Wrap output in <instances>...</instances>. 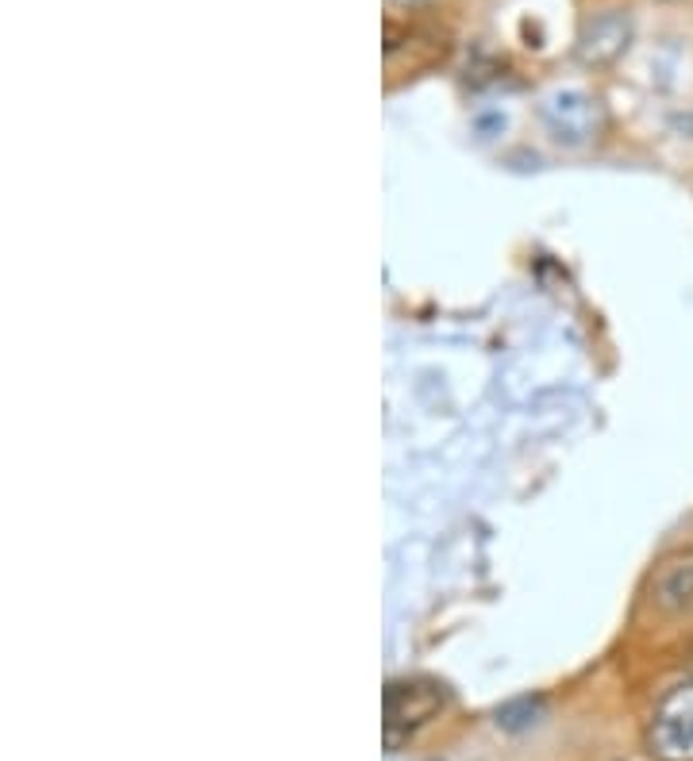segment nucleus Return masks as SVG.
Listing matches in <instances>:
<instances>
[{
  "label": "nucleus",
  "instance_id": "1",
  "mask_svg": "<svg viewBox=\"0 0 693 761\" xmlns=\"http://www.w3.org/2000/svg\"><path fill=\"white\" fill-rule=\"evenodd\" d=\"M539 119H544L547 135L559 147H590L601 132H606V108L598 96H590L586 88H555L551 96H544L539 104Z\"/></svg>",
  "mask_w": 693,
  "mask_h": 761
},
{
  "label": "nucleus",
  "instance_id": "2",
  "mask_svg": "<svg viewBox=\"0 0 693 761\" xmlns=\"http://www.w3.org/2000/svg\"><path fill=\"white\" fill-rule=\"evenodd\" d=\"M443 703H447V692L435 681H424V677L390 681L385 688V750L397 754L428 719H435Z\"/></svg>",
  "mask_w": 693,
  "mask_h": 761
},
{
  "label": "nucleus",
  "instance_id": "3",
  "mask_svg": "<svg viewBox=\"0 0 693 761\" xmlns=\"http://www.w3.org/2000/svg\"><path fill=\"white\" fill-rule=\"evenodd\" d=\"M643 742L655 761H693V677L679 681L655 703Z\"/></svg>",
  "mask_w": 693,
  "mask_h": 761
},
{
  "label": "nucleus",
  "instance_id": "4",
  "mask_svg": "<svg viewBox=\"0 0 693 761\" xmlns=\"http://www.w3.org/2000/svg\"><path fill=\"white\" fill-rule=\"evenodd\" d=\"M632 15L620 12V8H609V12H598L582 23L575 39V54L582 66H612L617 59H624V51L632 46Z\"/></svg>",
  "mask_w": 693,
  "mask_h": 761
},
{
  "label": "nucleus",
  "instance_id": "5",
  "mask_svg": "<svg viewBox=\"0 0 693 761\" xmlns=\"http://www.w3.org/2000/svg\"><path fill=\"white\" fill-rule=\"evenodd\" d=\"M648 596L659 612H690L693 608V550L666 554L663 562L651 570Z\"/></svg>",
  "mask_w": 693,
  "mask_h": 761
},
{
  "label": "nucleus",
  "instance_id": "6",
  "mask_svg": "<svg viewBox=\"0 0 693 761\" xmlns=\"http://www.w3.org/2000/svg\"><path fill=\"white\" fill-rule=\"evenodd\" d=\"M393 4H401V8H421V4H428V0H393Z\"/></svg>",
  "mask_w": 693,
  "mask_h": 761
}]
</instances>
